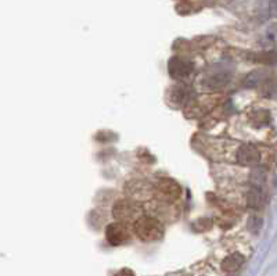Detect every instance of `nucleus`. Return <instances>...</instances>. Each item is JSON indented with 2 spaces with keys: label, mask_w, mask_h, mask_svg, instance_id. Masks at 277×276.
Segmentation results:
<instances>
[{
  "label": "nucleus",
  "mask_w": 277,
  "mask_h": 276,
  "mask_svg": "<svg viewBox=\"0 0 277 276\" xmlns=\"http://www.w3.org/2000/svg\"><path fill=\"white\" fill-rule=\"evenodd\" d=\"M134 232L143 241H155L164 236V226L157 218L140 217L134 222Z\"/></svg>",
  "instance_id": "f257e3e1"
},
{
  "label": "nucleus",
  "mask_w": 277,
  "mask_h": 276,
  "mask_svg": "<svg viewBox=\"0 0 277 276\" xmlns=\"http://www.w3.org/2000/svg\"><path fill=\"white\" fill-rule=\"evenodd\" d=\"M107 240L112 246H121L126 240H129V233L121 223H114L107 228Z\"/></svg>",
  "instance_id": "f03ea898"
},
{
  "label": "nucleus",
  "mask_w": 277,
  "mask_h": 276,
  "mask_svg": "<svg viewBox=\"0 0 277 276\" xmlns=\"http://www.w3.org/2000/svg\"><path fill=\"white\" fill-rule=\"evenodd\" d=\"M242 262H244V257L241 254H232L227 258H224L223 262H222V269L226 272H233L236 269L241 267Z\"/></svg>",
  "instance_id": "7ed1b4c3"
}]
</instances>
